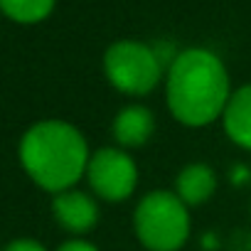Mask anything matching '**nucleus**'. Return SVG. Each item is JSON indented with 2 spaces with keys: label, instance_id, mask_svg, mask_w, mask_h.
<instances>
[{
  "label": "nucleus",
  "instance_id": "423d86ee",
  "mask_svg": "<svg viewBox=\"0 0 251 251\" xmlns=\"http://www.w3.org/2000/svg\"><path fill=\"white\" fill-rule=\"evenodd\" d=\"M52 214L62 229L72 234H84L96 226L99 222V204L91 195L81 190H64L52 200Z\"/></svg>",
  "mask_w": 251,
  "mask_h": 251
},
{
  "label": "nucleus",
  "instance_id": "20e7f679",
  "mask_svg": "<svg viewBox=\"0 0 251 251\" xmlns=\"http://www.w3.org/2000/svg\"><path fill=\"white\" fill-rule=\"evenodd\" d=\"M103 72L108 84L121 94L146 96L158 86L163 76V59L158 57V50L143 42L121 40L106 50Z\"/></svg>",
  "mask_w": 251,
  "mask_h": 251
},
{
  "label": "nucleus",
  "instance_id": "7ed1b4c3",
  "mask_svg": "<svg viewBox=\"0 0 251 251\" xmlns=\"http://www.w3.org/2000/svg\"><path fill=\"white\" fill-rule=\"evenodd\" d=\"M133 229L148 251H180L190 239L187 204L170 190L148 192L136 207Z\"/></svg>",
  "mask_w": 251,
  "mask_h": 251
},
{
  "label": "nucleus",
  "instance_id": "0eeeda50",
  "mask_svg": "<svg viewBox=\"0 0 251 251\" xmlns=\"http://www.w3.org/2000/svg\"><path fill=\"white\" fill-rule=\"evenodd\" d=\"M111 131H113V138L121 148H141L151 141V136L155 131L153 111L141 106V103L123 106L113 118Z\"/></svg>",
  "mask_w": 251,
  "mask_h": 251
},
{
  "label": "nucleus",
  "instance_id": "39448f33",
  "mask_svg": "<svg viewBox=\"0 0 251 251\" xmlns=\"http://www.w3.org/2000/svg\"><path fill=\"white\" fill-rule=\"evenodd\" d=\"M84 177L96 197L106 202H123L136 192L138 165L123 148H99L91 153Z\"/></svg>",
  "mask_w": 251,
  "mask_h": 251
},
{
  "label": "nucleus",
  "instance_id": "f03ea898",
  "mask_svg": "<svg viewBox=\"0 0 251 251\" xmlns=\"http://www.w3.org/2000/svg\"><path fill=\"white\" fill-rule=\"evenodd\" d=\"M20 163L35 185L59 195L72 190L89 165V143L76 126L57 118L35 123L20 141Z\"/></svg>",
  "mask_w": 251,
  "mask_h": 251
},
{
  "label": "nucleus",
  "instance_id": "9d476101",
  "mask_svg": "<svg viewBox=\"0 0 251 251\" xmlns=\"http://www.w3.org/2000/svg\"><path fill=\"white\" fill-rule=\"evenodd\" d=\"M54 8V0H0V10L15 23H40Z\"/></svg>",
  "mask_w": 251,
  "mask_h": 251
},
{
  "label": "nucleus",
  "instance_id": "1a4fd4ad",
  "mask_svg": "<svg viewBox=\"0 0 251 251\" xmlns=\"http://www.w3.org/2000/svg\"><path fill=\"white\" fill-rule=\"evenodd\" d=\"M214 187H217V175L204 163H190V165H185L180 170L177 180H175V195L187 207H197V204L207 202L212 197Z\"/></svg>",
  "mask_w": 251,
  "mask_h": 251
},
{
  "label": "nucleus",
  "instance_id": "9b49d317",
  "mask_svg": "<svg viewBox=\"0 0 251 251\" xmlns=\"http://www.w3.org/2000/svg\"><path fill=\"white\" fill-rule=\"evenodd\" d=\"M3 251H47V249L40 241H35V239H15Z\"/></svg>",
  "mask_w": 251,
  "mask_h": 251
},
{
  "label": "nucleus",
  "instance_id": "f257e3e1",
  "mask_svg": "<svg viewBox=\"0 0 251 251\" xmlns=\"http://www.w3.org/2000/svg\"><path fill=\"white\" fill-rule=\"evenodd\" d=\"M231 96V84L224 62L209 50H185L168 64L165 101L175 121L190 128L222 118Z\"/></svg>",
  "mask_w": 251,
  "mask_h": 251
},
{
  "label": "nucleus",
  "instance_id": "6e6552de",
  "mask_svg": "<svg viewBox=\"0 0 251 251\" xmlns=\"http://www.w3.org/2000/svg\"><path fill=\"white\" fill-rule=\"evenodd\" d=\"M222 126L231 143L244 151H251V84H244L231 91L222 113Z\"/></svg>",
  "mask_w": 251,
  "mask_h": 251
},
{
  "label": "nucleus",
  "instance_id": "f8f14e48",
  "mask_svg": "<svg viewBox=\"0 0 251 251\" xmlns=\"http://www.w3.org/2000/svg\"><path fill=\"white\" fill-rule=\"evenodd\" d=\"M57 251H99L94 244H89V241H84V239H69V241H64Z\"/></svg>",
  "mask_w": 251,
  "mask_h": 251
}]
</instances>
